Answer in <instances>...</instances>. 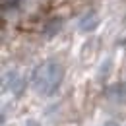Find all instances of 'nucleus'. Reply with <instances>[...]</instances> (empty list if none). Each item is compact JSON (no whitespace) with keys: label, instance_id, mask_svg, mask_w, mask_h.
<instances>
[{"label":"nucleus","instance_id":"f257e3e1","mask_svg":"<svg viewBox=\"0 0 126 126\" xmlns=\"http://www.w3.org/2000/svg\"><path fill=\"white\" fill-rule=\"evenodd\" d=\"M60 79H62V70H60V66L54 62H48L45 66H41L39 70H37V79H35V87H37V91L39 93H52L56 87H58V83H60Z\"/></svg>","mask_w":126,"mask_h":126},{"label":"nucleus","instance_id":"7ed1b4c3","mask_svg":"<svg viewBox=\"0 0 126 126\" xmlns=\"http://www.w3.org/2000/svg\"><path fill=\"white\" fill-rule=\"evenodd\" d=\"M110 64H112V60H110V58H107V60H105V66H101V72H99V76H103V78H105V76L109 74Z\"/></svg>","mask_w":126,"mask_h":126},{"label":"nucleus","instance_id":"f03ea898","mask_svg":"<svg viewBox=\"0 0 126 126\" xmlns=\"http://www.w3.org/2000/svg\"><path fill=\"white\" fill-rule=\"evenodd\" d=\"M97 25H99V16H97V12H93V10H89L85 16L79 19V29L83 33L97 29Z\"/></svg>","mask_w":126,"mask_h":126},{"label":"nucleus","instance_id":"20e7f679","mask_svg":"<svg viewBox=\"0 0 126 126\" xmlns=\"http://www.w3.org/2000/svg\"><path fill=\"white\" fill-rule=\"evenodd\" d=\"M124 47H126V45H124Z\"/></svg>","mask_w":126,"mask_h":126}]
</instances>
